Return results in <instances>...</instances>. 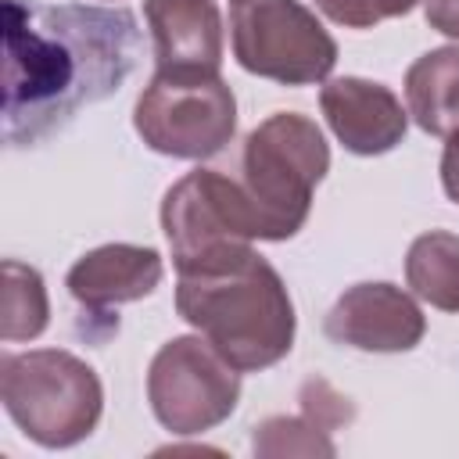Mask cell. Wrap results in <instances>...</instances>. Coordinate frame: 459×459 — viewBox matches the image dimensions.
<instances>
[{
	"instance_id": "1",
	"label": "cell",
	"mask_w": 459,
	"mask_h": 459,
	"mask_svg": "<svg viewBox=\"0 0 459 459\" xmlns=\"http://www.w3.org/2000/svg\"><path fill=\"white\" fill-rule=\"evenodd\" d=\"M143 39L133 11L4 0V140L32 147L122 90Z\"/></svg>"
},
{
	"instance_id": "2",
	"label": "cell",
	"mask_w": 459,
	"mask_h": 459,
	"mask_svg": "<svg viewBox=\"0 0 459 459\" xmlns=\"http://www.w3.org/2000/svg\"><path fill=\"white\" fill-rule=\"evenodd\" d=\"M176 312L240 373L269 369L294 348V301L276 265L255 247L222 265L183 273Z\"/></svg>"
},
{
	"instance_id": "3",
	"label": "cell",
	"mask_w": 459,
	"mask_h": 459,
	"mask_svg": "<svg viewBox=\"0 0 459 459\" xmlns=\"http://www.w3.org/2000/svg\"><path fill=\"white\" fill-rule=\"evenodd\" d=\"M330 172L323 129L298 111H276L258 122L240 147V190L255 222V240H290L308 212L312 194Z\"/></svg>"
},
{
	"instance_id": "4",
	"label": "cell",
	"mask_w": 459,
	"mask_h": 459,
	"mask_svg": "<svg viewBox=\"0 0 459 459\" xmlns=\"http://www.w3.org/2000/svg\"><path fill=\"white\" fill-rule=\"evenodd\" d=\"M0 402L29 441L72 448L97 430L104 387L79 355L65 348H32L0 359Z\"/></svg>"
},
{
	"instance_id": "5",
	"label": "cell",
	"mask_w": 459,
	"mask_h": 459,
	"mask_svg": "<svg viewBox=\"0 0 459 459\" xmlns=\"http://www.w3.org/2000/svg\"><path fill=\"white\" fill-rule=\"evenodd\" d=\"M161 230L179 276L240 258L255 240L244 190L219 169H194L165 190Z\"/></svg>"
},
{
	"instance_id": "6",
	"label": "cell",
	"mask_w": 459,
	"mask_h": 459,
	"mask_svg": "<svg viewBox=\"0 0 459 459\" xmlns=\"http://www.w3.org/2000/svg\"><path fill=\"white\" fill-rule=\"evenodd\" d=\"M230 39L244 72L280 86L323 82L337 65V39L301 0H233Z\"/></svg>"
},
{
	"instance_id": "7",
	"label": "cell",
	"mask_w": 459,
	"mask_h": 459,
	"mask_svg": "<svg viewBox=\"0 0 459 459\" xmlns=\"http://www.w3.org/2000/svg\"><path fill=\"white\" fill-rule=\"evenodd\" d=\"M133 129L154 154L201 161L233 140L237 97L222 75L154 72L136 97Z\"/></svg>"
},
{
	"instance_id": "8",
	"label": "cell",
	"mask_w": 459,
	"mask_h": 459,
	"mask_svg": "<svg viewBox=\"0 0 459 459\" xmlns=\"http://www.w3.org/2000/svg\"><path fill=\"white\" fill-rule=\"evenodd\" d=\"M147 402L169 434H204L230 420L240 402V369L201 333L165 341L147 366Z\"/></svg>"
},
{
	"instance_id": "9",
	"label": "cell",
	"mask_w": 459,
	"mask_h": 459,
	"mask_svg": "<svg viewBox=\"0 0 459 459\" xmlns=\"http://www.w3.org/2000/svg\"><path fill=\"white\" fill-rule=\"evenodd\" d=\"M323 333L333 344L359 351H412L427 333V316L416 298L394 283H355L326 312Z\"/></svg>"
},
{
	"instance_id": "10",
	"label": "cell",
	"mask_w": 459,
	"mask_h": 459,
	"mask_svg": "<svg viewBox=\"0 0 459 459\" xmlns=\"http://www.w3.org/2000/svg\"><path fill=\"white\" fill-rule=\"evenodd\" d=\"M319 108L341 147L362 158L394 151L409 129V108H402L394 90L359 75L323 82Z\"/></svg>"
},
{
	"instance_id": "11",
	"label": "cell",
	"mask_w": 459,
	"mask_h": 459,
	"mask_svg": "<svg viewBox=\"0 0 459 459\" xmlns=\"http://www.w3.org/2000/svg\"><path fill=\"white\" fill-rule=\"evenodd\" d=\"M158 72L219 75L222 14L215 0H143Z\"/></svg>"
},
{
	"instance_id": "12",
	"label": "cell",
	"mask_w": 459,
	"mask_h": 459,
	"mask_svg": "<svg viewBox=\"0 0 459 459\" xmlns=\"http://www.w3.org/2000/svg\"><path fill=\"white\" fill-rule=\"evenodd\" d=\"M165 276V262L143 244H100L86 251L65 276L68 294L93 316H108L115 305L154 294Z\"/></svg>"
},
{
	"instance_id": "13",
	"label": "cell",
	"mask_w": 459,
	"mask_h": 459,
	"mask_svg": "<svg viewBox=\"0 0 459 459\" xmlns=\"http://www.w3.org/2000/svg\"><path fill=\"white\" fill-rule=\"evenodd\" d=\"M405 108L430 136H452L459 129V47H434L409 65Z\"/></svg>"
},
{
	"instance_id": "14",
	"label": "cell",
	"mask_w": 459,
	"mask_h": 459,
	"mask_svg": "<svg viewBox=\"0 0 459 459\" xmlns=\"http://www.w3.org/2000/svg\"><path fill=\"white\" fill-rule=\"evenodd\" d=\"M405 283L430 308L459 312V237L448 230L420 233L405 255Z\"/></svg>"
},
{
	"instance_id": "15",
	"label": "cell",
	"mask_w": 459,
	"mask_h": 459,
	"mask_svg": "<svg viewBox=\"0 0 459 459\" xmlns=\"http://www.w3.org/2000/svg\"><path fill=\"white\" fill-rule=\"evenodd\" d=\"M50 323V301L39 269L7 258L4 262V341H32Z\"/></svg>"
},
{
	"instance_id": "16",
	"label": "cell",
	"mask_w": 459,
	"mask_h": 459,
	"mask_svg": "<svg viewBox=\"0 0 459 459\" xmlns=\"http://www.w3.org/2000/svg\"><path fill=\"white\" fill-rule=\"evenodd\" d=\"M255 455H333L326 423L316 412L305 416H269L255 427Z\"/></svg>"
},
{
	"instance_id": "17",
	"label": "cell",
	"mask_w": 459,
	"mask_h": 459,
	"mask_svg": "<svg viewBox=\"0 0 459 459\" xmlns=\"http://www.w3.org/2000/svg\"><path fill=\"white\" fill-rule=\"evenodd\" d=\"M420 0H316V7L344 29H373L384 18H402Z\"/></svg>"
},
{
	"instance_id": "18",
	"label": "cell",
	"mask_w": 459,
	"mask_h": 459,
	"mask_svg": "<svg viewBox=\"0 0 459 459\" xmlns=\"http://www.w3.org/2000/svg\"><path fill=\"white\" fill-rule=\"evenodd\" d=\"M423 14L434 32L459 39V0H423Z\"/></svg>"
},
{
	"instance_id": "19",
	"label": "cell",
	"mask_w": 459,
	"mask_h": 459,
	"mask_svg": "<svg viewBox=\"0 0 459 459\" xmlns=\"http://www.w3.org/2000/svg\"><path fill=\"white\" fill-rule=\"evenodd\" d=\"M445 151H441V186L448 194V201L459 204V129L452 136H445Z\"/></svg>"
}]
</instances>
